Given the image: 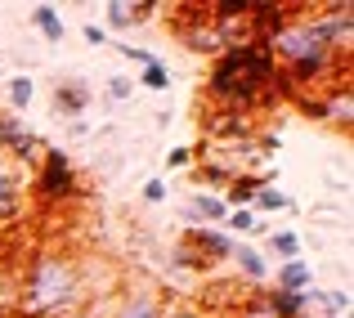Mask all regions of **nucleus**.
Returning <instances> with one entry per match:
<instances>
[{
  "mask_svg": "<svg viewBox=\"0 0 354 318\" xmlns=\"http://www.w3.org/2000/svg\"><path fill=\"white\" fill-rule=\"evenodd\" d=\"M81 301V274L68 256L59 251H41V256L27 265V278L18 287L14 310L23 318H59Z\"/></svg>",
  "mask_w": 354,
  "mask_h": 318,
  "instance_id": "1",
  "label": "nucleus"
},
{
  "mask_svg": "<svg viewBox=\"0 0 354 318\" xmlns=\"http://www.w3.org/2000/svg\"><path fill=\"white\" fill-rule=\"evenodd\" d=\"M278 77V63L274 54H269V45H234V50L220 54L216 72H211V90H216L225 104H251V99H260L269 86H274Z\"/></svg>",
  "mask_w": 354,
  "mask_h": 318,
  "instance_id": "2",
  "label": "nucleus"
},
{
  "mask_svg": "<svg viewBox=\"0 0 354 318\" xmlns=\"http://www.w3.org/2000/svg\"><path fill=\"white\" fill-rule=\"evenodd\" d=\"M41 193H45V198H54V202H63V198H72V193H77V175H72L68 153H63V148H50V153H45Z\"/></svg>",
  "mask_w": 354,
  "mask_h": 318,
  "instance_id": "3",
  "label": "nucleus"
},
{
  "mask_svg": "<svg viewBox=\"0 0 354 318\" xmlns=\"http://www.w3.org/2000/svg\"><path fill=\"white\" fill-rule=\"evenodd\" d=\"M50 104H54V112H59V117H81V112L90 108V81H77V77L59 81Z\"/></svg>",
  "mask_w": 354,
  "mask_h": 318,
  "instance_id": "4",
  "label": "nucleus"
},
{
  "mask_svg": "<svg viewBox=\"0 0 354 318\" xmlns=\"http://www.w3.org/2000/svg\"><path fill=\"white\" fill-rule=\"evenodd\" d=\"M189 247H198V265H202V256L229 260V247H234V238H225V233L207 229V224H193V229H189Z\"/></svg>",
  "mask_w": 354,
  "mask_h": 318,
  "instance_id": "5",
  "label": "nucleus"
},
{
  "mask_svg": "<svg viewBox=\"0 0 354 318\" xmlns=\"http://www.w3.org/2000/svg\"><path fill=\"white\" fill-rule=\"evenodd\" d=\"M18 202H23V175H18L14 162L0 157V220L18 211Z\"/></svg>",
  "mask_w": 354,
  "mask_h": 318,
  "instance_id": "6",
  "label": "nucleus"
},
{
  "mask_svg": "<svg viewBox=\"0 0 354 318\" xmlns=\"http://www.w3.org/2000/svg\"><path fill=\"white\" fill-rule=\"evenodd\" d=\"M310 283H314V269L305 265L301 256L283 260V269H278V292H310Z\"/></svg>",
  "mask_w": 354,
  "mask_h": 318,
  "instance_id": "7",
  "label": "nucleus"
},
{
  "mask_svg": "<svg viewBox=\"0 0 354 318\" xmlns=\"http://www.w3.org/2000/svg\"><path fill=\"white\" fill-rule=\"evenodd\" d=\"M117 318H162V301H157L153 292H130L126 301H121Z\"/></svg>",
  "mask_w": 354,
  "mask_h": 318,
  "instance_id": "8",
  "label": "nucleus"
},
{
  "mask_svg": "<svg viewBox=\"0 0 354 318\" xmlns=\"http://www.w3.org/2000/svg\"><path fill=\"white\" fill-rule=\"evenodd\" d=\"M229 256H234V265H238V274H247V278H269V265H265V256H260V251H251L247 242H234V247H229Z\"/></svg>",
  "mask_w": 354,
  "mask_h": 318,
  "instance_id": "9",
  "label": "nucleus"
},
{
  "mask_svg": "<svg viewBox=\"0 0 354 318\" xmlns=\"http://www.w3.org/2000/svg\"><path fill=\"white\" fill-rule=\"evenodd\" d=\"M269 310H274L278 318H305V314H310V296H305V292H278V287H274Z\"/></svg>",
  "mask_w": 354,
  "mask_h": 318,
  "instance_id": "10",
  "label": "nucleus"
},
{
  "mask_svg": "<svg viewBox=\"0 0 354 318\" xmlns=\"http://www.w3.org/2000/svg\"><path fill=\"white\" fill-rule=\"evenodd\" d=\"M310 296V310H323L328 318H346L350 314V296L346 292H305Z\"/></svg>",
  "mask_w": 354,
  "mask_h": 318,
  "instance_id": "11",
  "label": "nucleus"
},
{
  "mask_svg": "<svg viewBox=\"0 0 354 318\" xmlns=\"http://www.w3.org/2000/svg\"><path fill=\"white\" fill-rule=\"evenodd\" d=\"M32 23L41 27V36H45L50 45H59V41H63V32H68V27H63V18L54 14L50 5H36V9H32Z\"/></svg>",
  "mask_w": 354,
  "mask_h": 318,
  "instance_id": "12",
  "label": "nucleus"
},
{
  "mask_svg": "<svg viewBox=\"0 0 354 318\" xmlns=\"http://www.w3.org/2000/svg\"><path fill=\"white\" fill-rule=\"evenodd\" d=\"M189 211H193V215H202V220H225V215H229V207H225L220 198H211V193H193Z\"/></svg>",
  "mask_w": 354,
  "mask_h": 318,
  "instance_id": "13",
  "label": "nucleus"
},
{
  "mask_svg": "<svg viewBox=\"0 0 354 318\" xmlns=\"http://www.w3.org/2000/svg\"><path fill=\"white\" fill-rule=\"evenodd\" d=\"M32 95H36L32 77H14V81H9V104H14L18 112H27V108H32Z\"/></svg>",
  "mask_w": 354,
  "mask_h": 318,
  "instance_id": "14",
  "label": "nucleus"
},
{
  "mask_svg": "<svg viewBox=\"0 0 354 318\" xmlns=\"http://www.w3.org/2000/svg\"><path fill=\"white\" fill-rule=\"evenodd\" d=\"M251 198H256V180H229V198H225L229 211L242 207V202H251Z\"/></svg>",
  "mask_w": 354,
  "mask_h": 318,
  "instance_id": "15",
  "label": "nucleus"
},
{
  "mask_svg": "<svg viewBox=\"0 0 354 318\" xmlns=\"http://www.w3.org/2000/svg\"><path fill=\"white\" fill-rule=\"evenodd\" d=\"M269 247H274L283 260H296V256H301V238H296V233H274V238H269Z\"/></svg>",
  "mask_w": 354,
  "mask_h": 318,
  "instance_id": "16",
  "label": "nucleus"
},
{
  "mask_svg": "<svg viewBox=\"0 0 354 318\" xmlns=\"http://www.w3.org/2000/svg\"><path fill=\"white\" fill-rule=\"evenodd\" d=\"M139 86H148V90H166V86H171V72H166L162 63H148L144 77H139Z\"/></svg>",
  "mask_w": 354,
  "mask_h": 318,
  "instance_id": "17",
  "label": "nucleus"
},
{
  "mask_svg": "<svg viewBox=\"0 0 354 318\" xmlns=\"http://www.w3.org/2000/svg\"><path fill=\"white\" fill-rule=\"evenodd\" d=\"M323 112H328V121H341V126H350V90H341V95L332 99Z\"/></svg>",
  "mask_w": 354,
  "mask_h": 318,
  "instance_id": "18",
  "label": "nucleus"
},
{
  "mask_svg": "<svg viewBox=\"0 0 354 318\" xmlns=\"http://www.w3.org/2000/svg\"><path fill=\"white\" fill-rule=\"evenodd\" d=\"M251 202H256L260 211H283L287 207V198H283V193H274V189H256V198H251Z\"/></svg>",
  "mask_w": 354,
  "mask_h": 318,
  "instance_id": "19",
  "label": "nucleus"
},
{
  "mask_svg": "<svg viewBox=\"0 0 354 318\" xmlns=\"http://www.w3.org/2000/svg\"><path fill=\"white\" fill-rule=\"evenodd\" d=\"M229 224H234V233H256V229H260V224H256V215H251L247 207L229 211Z\"/></svg>",
  "mask_w": 354,
  "mask_h": 318,
  "instance_id": "20",
  "label": "nucleus"
},
{
  "mask_svg": "<svg viewBox=\"0 0 354 318\" xmlns=\"http://www.w3.org/2000/svg\"><path fill=\"white\" fill-rule=\"evenodd\" d=\"M135 23V18H130V5H121V0H113V5H108V27H130ZM104 27V32H108Z\"/></svg>",
  "mask_w": 354,
  "mask_h": 318,
  "instance_id": "21",
  "label": "nucleus"
},
{
  "mask_svg": "<svg viewBox=\"0 0 354 318\" xmlns=\"http://www.w3.org/2000/svg\"><path fill=\"white\" fill-rule=\"evenodd\" d=\"M117 50H121V54H126V59H135V63H144V68H148V63H157V59H153V54H148V50H139V45H117Z\"/></svg>",
  "mask_w": 354,
  "mask_h": 318,
  "instance_id": "22",
  "label": "nucleus"
},
{
  "mask_svg": "<svg viewBox=\"0 0 354 318\" xmlns=\"http://www.w3.org/2000/svg\"><path fill=\"white\" fill-rule=\"evenodd\" d=\"M144 202H166V184L162 180H148L144 184Z\"/></svg>",
  "mask_w": 354,
  "mask_h": 318,
  "instance_id": "23",
  "label": "nucleus"
},
{
  "mask_svg": "<svg viewBox=\"0 0 354 318\" xmlns=\"http://www.w3.org/2000/svg\"><path fill=\"white\" fill-rule=\"evenodd\" d=\"M130 90H135V81H126V77H113L108 95H113V99H130Z\"/></svg>",
  "mask_w": 354,
  "mask_h": 318,
  "instance_id": "24",
  "label": "nucleus"
},
{
  "mask_svg": "<svg viewBox=\"0 0 354 318\" xmlns=\"http://www.w3.org/2000/svg\"><path fill=\"white\" fill-rule=\"evenodd\" d=\"M104 41H108L104 27H99V23H86V45H104Z\"/></svg>",
  "mask_w": 354,
  "mask_h": 318,
  "instance_id": "25",
  "label": "nucleus"
},
{
  "mask_svg": "<svg viewBox=\"0 0 354 318\" xmlns=\"http://www.w3.org/2000/svg\"><path fill=\"white\" fill-rule=\"evenodd\" d=\"M189 162H193L189 148H175V153H171V166H175V171H180V166H189Z\"/></svg>",
  "mask_w": 354,
  "mask_h": 318,
  "instance_id": "26",
  "label": "nucleus"
},
{
  "mask_svg": "<svg viewBox=\"0 0 354 318\" xmlns=\"http://www.w3.org/2000/svg\"><path fill=\"white\" fill-rule=\"evenodd\" d=\"M162 318H198L193 310H162Z\"/></svg>",
  "mask_w": 354,
  "mask_h": 318,
  "instance_id": "27",
  "label": "nucleus"
},
{
  "mask_svg": "<svg viewBox=\"0 0 354 318\" xmlns=\"http://www.w3.org/2000/svg\"><path fill=\"white\" fill-rule=\"evenodd\" d=\"M77 318H99V314H77Z\"/></svg>",
  "mask_w": 354,
  "mask_h": 318,
  "instance_id": "28",
  "label": "nucleus"
}]
</instances>
